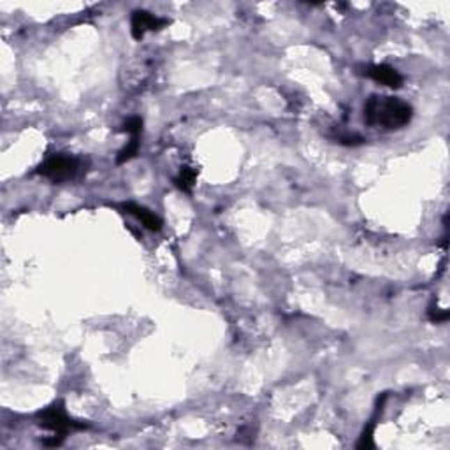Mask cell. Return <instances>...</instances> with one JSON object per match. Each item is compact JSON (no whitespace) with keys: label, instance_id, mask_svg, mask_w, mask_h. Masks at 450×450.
Instances as JSON below:
<instances>
[{"label":"cell","instance_id":"obj_1","mask_svg":"<svg viewBox=\"0 0 450 450\" xmlns=\"http://www.w3.org/2000/svg\"><path fill=\"white\" fill-rule=\"evenodd\" d=\"M413 116L412 106L396 97L371 95L364 106V120L368 125L383 129H401L408 125Z\"/></svg>","mask_w":450,"mask_h":450},{"label":"cell","instance_id":"obj_2","mask_svg":"<svg viewBox=\"0 0 450 450\" xmlns=\"http://www.w3.org/2000/svg\"><path fill=\"white\" fill-rule=\"evenodd\" d=\"M38 419L41 428L48 429V431H51L53 435L62 440L71 431H78V429L86 428V424H83V422L72 421L71 417L67 415V412H65V408H63L62 403H55V405L39 412Z\"/></svg>","mask_w":450,"mask_h":450},{"label":"cell","instance_id":"obj_3","mask_svg":"<svg viewBox=\"0 0 450 450\" xmlns=\"http://www.w3.org/2000/svg\"><path fill=\"white\" fill-rule=\"evenodd\" d=\"M78 160L71 155H63V153H58V155H53L49 156V159H46L38 169L39 175H42L45 178L51 179V182L55 183L69 182V179H72L78 175Z\"/></svg>","mask_w":450,"mask_h":450},{"label":"cell","instance_id":"obj_4","mask_svg":"<svg viewBox=\"0 0 450 450\" xmlns=\"http://www.w3.org/2000/svg\"><path fill=\"white\" fill-rule=\"evenodd\" d=\"M168 23H169L168 19L159 18V16L152 15V13L148 11H134L132 13V19H131L132 38H134L136 41H141V39L145 38L146 32L164 29Z\"/></svg>","mask_w":450,"mask_h":450},{"label":"cell","instance_id":"obj_5","mask_svg":"<svg viewBox=\"0 0 450 450\" xmlns=\"http://www.w3.org/2000/svg\"><path fill=\"white\" fill-rule=\"evenodd\" d=\"M364 74L371 78L373 81L385 85L389 88H401L403 86V76L396 71L394 67L387 65V63H380V65H369L366 67Z\"/></svg>","mask_w":450,"mask_h":450},{"label":"cell","instance_id":"obj_6","mask_svg":"<svg viewBox=\"0 0 450 450\" xmlns=\"http://www.w3.org/2000/svg\"><path fill=\"white\" fill-rule=\"evenodd\" d=\"M120 208H122L125 213H129V215L136 216V218H138L146 229H150V231L153 232H159L160 229H162V225H164L162 220H160V216H156L155 213L150 211V209L145 208V206L134 204V202H123Z\"/></svg>","mask_w":450,"mask_h":450},{"label":"cell","instance_id":"obj_7","mask_svg":"<svg viewBox=\"0 0 450 450\" xmlns=\"http://www.w3.org/2000/svg\"><path fill=\"white\" fill-rule=\"evenodd\" d=\"M195 179H198V169L190 168V166H183L179 175L175 178V183L179 190H183V192L188 194V192H192V188H194Z\"/></svg>","mask_w":450,"mask_h":450},{"label":"cell","instance_id":"obj_8","mask_svg":"<svg viewBox=\"0 0 450 450\" xmlns=\"http://www.w3.org/2000/svg\"><path fill=\"white\" fill-rule=\"evenodd\" d=\"M139 138L141 136H131V141L123 146V150H120L118 156H116V164H125V162H129V160L138 155L139 145H141Z\"/></svg>","mask_w":450,"mask_h":450},{"label":"cell","instance_id":"obj_9","mask_svg":"<svg viewBox=\"0 0 450 450\" xmlns=\"http://www.w3.org/2000/svg\"><path fill=\"white\" fill-rule=\"evenodd\" d=\"M122 131L131 136H141L143 118H139V116H132V118H129L125 123H123Z\"/></svg>","mask_w":450,"mask_h":450},{"label":"cell","instance_id":"obj_10","mask_svg":"<svg viewBox=\"0 0 450 450\" xmlns=\"http://www.w3.org/2000/svg\"><path fill=\"white\" fill-rule=\"evenodd\" d=\"M373 433H375V422H371V424H369L368 428L364 429V433H362V436H361V442L357 443L359 449H371V447H373Z\"/></svg>","mask_w":450,"mask_h":450},{"label":"cell","instance_id":"obj_11","mask_svg":"<svg viewBox=\"0 0 450 450\" xmlns=\"http://www.w3.org/2000/svg\"><path fill=\"white\" fill-rule=\"evenodd\" d=\"M450 316V313L447 310H440V308H431L429 310V320L435 322V324H442V322H447Z\"/></svg>","mask_w":450,"mask_h":450}]
</instances>
